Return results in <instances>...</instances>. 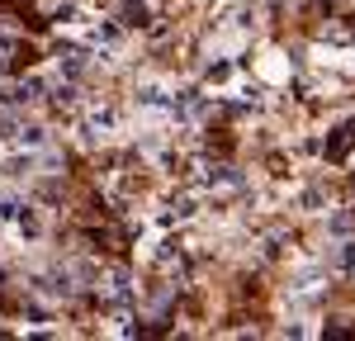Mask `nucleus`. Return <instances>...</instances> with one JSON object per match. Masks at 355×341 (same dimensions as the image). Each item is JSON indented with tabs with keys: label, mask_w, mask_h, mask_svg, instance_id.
Segmentation results:
<instances>
[{
	"label": "nucleus",
	"mask_w": 355,
	"mask_h": 341,
	"mask_svg": "<svg viewBox=\"0 0 355 341\" xmlns=\"http://www.w3.org/2000/svg\"><path fill=\"white\" fill-rule=\"evenodd\" d=\"M119 110L114 105H85L81 110V138L95 147V142H110V138H119Z\"/></svg>",
	"instance_id": "obj_1"
},
{
	"label": "nucleus",
	"mask_w": 355,
	"mask_h": 341,
	"mask_svg": "<svg viewBox=\"0 0 355 341\" xmlns=\"http://www.w3.org/2000/svg\"><path fill=\"white\" fill-rule=\"evenodd\" d=\"M171 105H175V95H171V90H166L162 81H142V85H137V110L171 114Z\"/></svg>",
	"instance_id": "obj_2"
},
{
	"label": "nucleus",
	"mask_w": 355,
	"mask_h": 341,
	"mask_svg": "<svg viewBox=\"0 0 355 341\" xmlns=\"http://www.w3.org/2000/svg\"><path fill=\"white\" fill-rule=\"evenodd\" d=\"M5 227H15V232H19L24 242H38V237H43V218H38V209H33V204H24V199H19L15 218H10Z\"/></svg>",
	"instance_id": "obj_3"
},
{
	"label": "nucleus",
	"mask_w": 355,
	"mask_h": 341,
	"mask_svg": "<svg viewBox=\"0 0 355 341\" xmlns=\"http://www.w3.org/2000/svg\"><path fill=\"white\" fill-rule=\"evenodd\" d=\"M38 294H48V299H71V294H76L71 270H48V275L38 280Z\"/></svg>",
	"instance_id": "obj_4"
},
{
	"label": "nucleus",
	"mask_w": 355,
	"mask_h": 341,
	"mask_svg": "<svg viewBox=\"0 0 355 341\" xmlns=\"http://www.w3.org/2000/svg\"><path fill=\"white\" fill-rule=\"evenodd\" d=\"M294 209H299V213H322V209H327V190H322V185H299V190H294Z\"/></svg>",
	"instance_id": "obj_5"
},
{
	"label": "nucleus",
	"mask_w": 355,
	"mask_h": 341,
	"mask_svg": "<svg viewBox=\"0 0 355 341\" xmlns=\"http://www.w3.org/2000/svg\"><path fill=\"white\" fill-rule=\"evenodd\" d=\"M331 280V270H322V265H313V270H303L299 280H294V294H318L322 284Z\"/></svg>",
	"instance_id": "obj_6"
},
{
	"label": "nucleus",
	"mask_w": 355,
	"mask_h": 341,
	"mask_svg": "<svg viewBox=\"0 0 355 341\" xmlns=\"http://www.w3.org/2000/svg\"><path fill=\"white\" fill-rule=\"evenodd\" d=\"M100 289H105L110 299H128V294H133V280H128V270H110Z\"/></svg>",
	"instance_id": "obj_7"
},
{
	"label": "nucleus",
	"mask_w": 355,
	"mask_h": 341,
	"mask_svg": "<svg viewBox=\"0 0 355 341\" xmlns=\"http://www.w3.org/2000/svg\"><path fill=\"white\" fill-rule=\"evenodd\" d=\"M331 270H351V275H355V237L336 242V252H331Z\"/></svg>",
	"instance_id": "obj_8"
},
{
	"label": "nucleus",
	"mask_w": 355,
	"mask_h": 341,
	"mask_svg": "<svg viewBox=\"0 0 355 341\" xmlns=\"http://www.w3.org/2000/svg\"><path fill=\"white\" fill-rule=\"evenodd\" d=\"M57 71H67V81H76L85 71V57L81 53H67V62H57Z\"/></svg>",
	"instance_id": "obj_9"
},
{
	"label": "nucleus",
	"mask_w": 355,
	"mask_h": 341,
	"mask_svg": "<svg viewBox=\"0 0 355 341\" xmlns=\"http://www.w3.org/2000/svg\"><path fill=\"white\" fill-rule=\"evenodd\" d=\"M204 81H209V85H227V81H232V67H227V62H214Z\"/></svg>",
	"instance_id": "obj_10"
},
{
	"label": "nucleus",
	"mask_w": 355,
	"mask_h": 341,
	"mask_svg": "<svg viewBox=\"0 0 355 341\" xmlns=\"http://www.w3.org/2000/svg\"><path fill=\"white\" fill-rule=\"evenodd\" d=\"M351 142H355V123H346V128H341V138H336V142L327 147V157H341V152H346Z\"/></svg>",
	"instance_id": "obj_11"
}]
</instances>
